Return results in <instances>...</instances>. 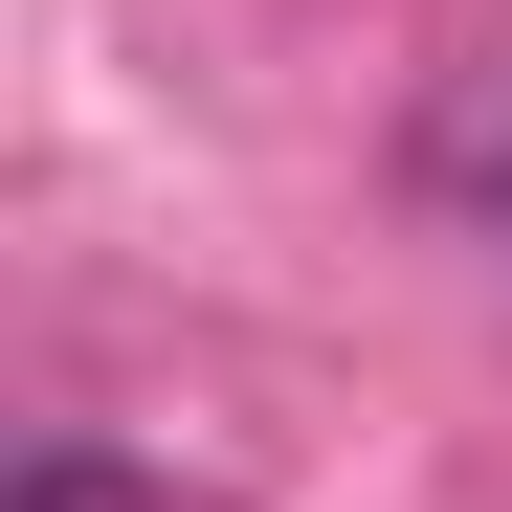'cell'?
<instances>
[{
  "label": "cell",
  "instance_id": "6da1fadb",
  "mask_svg": "<svg viewBox=\"0 0 512 512\" xmlns=\"http://www.w3.org/2000/svg\"><path fill=\"white\" fill-rule=\"evenodd\" d=\"M0 512H156V490H134L112 446H45V468H23V490H0Z\"/></svg>",
  "mask_w": 512,
  "mask_h": 512
}]
</instances>
